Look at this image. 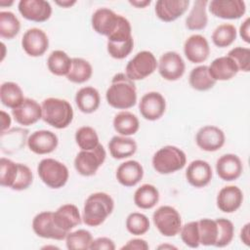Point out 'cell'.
I'll return each mask as SVG.
<instances>
[{
    "mask_svg": "<svg viewBox=\"0 0 250 250\" xmlns=\"http://www.w3.org/2000/svg\"><path fill=\"white\" fill-rule=\"evenodd\" d=\"M18 9L22 18L34 22H44L52 15V6L45 0H21Z\"/></svg>",
    "mask_w": 250,
    "mask_h": 250,
    "instance_id": "9a60e30c",
    "label": "cell"
},
{
    "mask_svg": "<svg viewBox=\"0 0 250 250\" xmlns=\"http://www.w3.org/2000/svg\"><path fill=\"white\" fill-rule=\"evenodd\" d=\"M243 171L241 159L233 153H227L218 158L216 172L220 179L226 182L237 180Z\"/></svg>",
    "mask_w": 250,
    "mask_h": 250,
    "instance_id": "44dd1931",
    "label": "cell"
},
{
    "mask_svg": "<svg viewBox=\"0 0 250 250\" xmlns=\"http://www.w3.org/2000/svg\"><path fill=\"white\" fill-rule=\"evenodd\" d=\"M92 233L84 229L69 231L65 236V245L68 250H86L90 249L93 241Z\"/></svg>",
    "mask_w": 250,
    "mask_h": 250,
    "instance_id": "74e56055",
    "label": "cell"
},
{
    "mask_svg": "<svg viewBox=\"0 0 250 250\" xmlns=\"http://www.w3.org/2000/svg\"><path fill=\"white\" fill-rule=\"evenodd\" d=\"M152 221L157 230L167 237L176 236L183 226L180 213L169 205L158 207L152 214Z\"/></svg>",
    "mask_w": 250,
    "mask_h": 250,
    "instance_id": "52a82bcc",
    "label": "cell"
},
{
    "mask_svg": "<svg viewBox=\"0 0 250 250\" xmlns=\"http://www.w3.org/2000/svg\"><path fill=\"white\" fill-rule=\"evenodd\" d=\"M137 88L135 82L125 73H117L105 92L107 104L116 109H128L137 103Z\"/></svg>",
    "mask_w": 250,
    "mask_h": 250,
    "instance_id": "6da1fadb",
    "label": "cell"
},
{
    "mask_svg": "<svg viewBox=\"0 0 250 250\" xmlns=\"http://www.w3.org/2000/svg\"><path fill=\"white\" fill-rule=\"evenodd\" d=\"M216 222L218 224V238L215 247H226L233 239L234 226L231 221L226 218L216 219Z\"/></svg>",
    "mask_w": 250,
    "mask_h": 250,
    "instance_id": "f6af8a7d",
    "label": "cell"
},
{
    "mask_svg": "<svg viewBox=\"0 0 250 250\" xmlns=\"http://www.w3.org/2000/svg\"><path fill=\"white\" fill-rule=\"evenodd\" d=\"M26 144L33 153L42 155L53 152L59 145V139L52 131L38 130L28 136Z\"/></svg>",
    "mask_w": 250,
    "mask_h": 250,
    "instance_id": "e0dca14e",
    "label": "cell"
},
{
    "mask_svg": "<svg viewBox=\"0 0 250 250\" xmlns=\"http://www.w3.org/2000/svg\"><path fill=\"white\" fill-rule=\"evenodd\" d=\"M37 173L40 180L49 188L57 189L62 188L68 180L69 172L67 167L61 161L54 158H44L37 166Z\"/></svg>",
    "mask_w": 250,
    "mask_h": 250,
    "instance_id": "8992f818",
    "label": "cell"
},
{
    "mask_svg": "<svg viewBox=\"0 0 250 250\" xmlns=\"http://www.w3.org/2000/svg\"><path fill=\"white\" fill-rule=\"evenodd\" d=\"M12 115L18 124L30 126L42 119V107L35 100L25 98L18 107L12 109Z\"/></svg>",
    "mask_w": 250,
    "mask_h": 250,
    "instance_id": "d6986e66",
    "label": "cell"
},
{
    "mask_svg": "<svg viewBox=\"0 0 250 250\" xmlns=\"http://www.w3.org/2000/svg\"><path fill=\"white\" fill-rule=\"evenodd\" d=\"M24 99L23 92L19 84L11 81L2 83L0 87V101L4 106L14 109L18 107Z\"/></svg>",
    "mask_w": 250,
    "mask_h": 250,
    "instance_id": "d6a6232c",
    "label": "cell"
},
{
    "mask_svg": "<svg viewBox=\"0 0 250 250\" xmlns=\"http://www.w3.org/2000/svg\"><path fill=\"white\" fill-rule=\"evenodd\" d=\"M75 104L78 109L86 114L95 112L101 104L99 91L91 86L80 88L75 95Z\"/></svg>",
    "mask_w": 250,
    "mask_h": 250,
    "instance_id": "83f0119b",
    "label": "cell"
},
{
    "mask_svg": "<svg viewBox=\"0 0 250 250\" xmlns=\"http://www.w3.org/2000/svg\"><path fill=\"white\" fill-rule=\"evenodd\" d=\"M139 110L146 120H158L166 110V101L159 92H148L142 97L139 104Z\"/></svg>",
    "mask_w": 250,
    "mask_h": 250,
    "instance_id": "5bb4252c",
    "label": "cell"
},
{
    "mask_svg": "<svg viewBox=\"0 0 250 250\" xmlns=\"http://www.w3.org/2000/svg\"><path fill=\"white\" fill-rule=\"evenodd\" d=\"M129 3L133 6H135L136 8H145V7L148 6L151 3V1L150 0H141V1L140 0H133V1L130 0Z\"/></svg>",
    "mask_w": 250,
    "mask_h": 250,
    "instance_id": "11a10c76",
    "label": "cell"
},
{
    "mask_svg": "<svg viewBox=\"0 0 250 250\" xmlns=\"http://www.w3.org/2000/svg\"><path fill=\"white\" fill-rule=\"evenodd\" d=\"M106 158V151L103 145L93 149L80 150L74 158V168L84 177H91L97 173Z\"/></svg>",
    "mask_w": 250,
    "mask_h": 250,
    "instance_id": "ba28073f",
    "label": "cell"
},
{
    "mask_svg": "<svg viewBox=\"0 0 250 250\" xmlns=\"http://www.w3.org/2000/svg\"><path fill=\"white\" fill-rule=\"evenodd\" d=\"M127 230L133 235H143L148 231L150 223L148 218L139 212L130 213L126 218L125 223Z\"/></svg>",
    "mask_w": 250,
    "mask_h": 250,
    "instance_id": "ee69618b",
    "label": "cell"
},
{
    "mask_svg": "<svg viewBox=\"0 0 250 250\" xmlns=\"http://www.w3.org/2000/svg\"><path fill=\"white\" fill-rule=\"evenodd\" d=\"M93 74L91 63L82 58H72V63L69 72L66 75L68 81L76 84L87 82Z\"/></svg>",
    "mask_w": 250,
    "mask_h": 250,
    "instance_id": "8d00e7d4",
    "label": "cell"
},
{
    "mask_svg": "<svg viewBox=\"0 0 250 250\" xmlns=\"http://www.w3.org/2000/svg\"><path fill=\"white\" fill-rule=\"evenodd\" d=\"M187 163V155L178 146H165L159 148L152 156L153 169L162 175L172 174L182 170Z\"/></svg>",
    "mask_w": 250,
    "mask_h": 250,
    "instance_id": "5b68a950",
    "label": "cell"
},
{
    "mask_svg": "<svg viewBox=\"0 0 250 250\" xmlns=\"http://www.w3.org/2000/svg\"><path fill=\"white\" fill-rule=\"evenodd\" d=\"M208 4L210 13L223 20H237L246 12L245 2L241 0H213Z\"/></svg>",
    "mask_w": 250,
    "mask_h": 250,
    "instance_id": "2e32d148",
    "label": "cell"
},
{
    "mask_svg": "<svg viewBox=\"0 0 250 250\" xmlns=\"http://www.w3.org/2000/svg\"><path fill=\"white\" fill-rule=\"evenodd\" d=\"M237 31L233 24L222 23L214 29L211 38L215 46L219 48H226L235 41Z\"/></svg>",
    "mask_w": 250,
    "mask_h": 250,
    "instance_id": "f35d334b",
    "label": "cell"
},
{
    "mask_svg": "<svg viewBox=\"0 0 250 250\" xmlns=\"http://www.w3.org/2000/svg\"><path fill=\"white\" fill-rule=\"evenodd\" d=\"M19 174V163L13 160L1 157L0 159V185L4 188H10L14 186Z\"/></svg>",
    "mask_w": 250,
    "mask_h": 250,
    "instance_id": "7bdbcfd3",
    "label": "cell"
},
{
    "mask_svg": "<svg viewBox=\"0 0 250 250\" xmlns=\"http://www.w3.org/2000/svg\"><path fill=\"white\" fill-rule=\"evenodd\" d=\"M91 250H114L115 244L112 239L105 236H101L96 239H93L91 246Z\"/></svg>",
    "mask_w": 250,
    "mask_h": 250,
    "instance_id": "681fc988",
    "label": "cell"
},
{
    "mask_svg": "<svg viewBox=\"0 0 250 250\" xmlns=\"http://www.w3.org/2000/svg\"><path fill=\"white\" fill-rule=\"evenodd\" d=\"M55 3L62 8H70L71 6L76 4V1L75 0H57Z\"/></svg>",
    "mask_w": 250,
    "mask_h": 250,
    "instance_id": "9f6ffc18",
    "label": "cell"
},
{
    "mask_svg": "<svg viewBox=\"0 0 250 250\" xmlns=\"http://www.w3.org/2000/svg\"><path fill=\"white\" fill-rule=\"evenodd\" d=\"M1 45H2V47H3V50H5V45H4V43H2ZM4 56H5V52L3 51V54H2V59H1V60H3V59H4Z\"/></svg>",
    "mask_w": 250,
    "mask_h": 250,
    "instance_id": "91938a15",
    "label": "cell"
},
{
    "mask_svg": "<svg viewBox=\"0 0 250 250\" xmlns=\"http://www.w3.org/2000/svg\"><path fill=\"white\" fill-rule=\"evenodd\" d=\"M188 83L192 89L203 92L212 89L216 81L210 75L208 65L203 64L191 69L188 76Z\"/></svg>",
    "mask_w": 250,
    "mask_h": 250,
    "instance_id": "d590c367",
    "label": "cell"
},
{
    "mask_svg": "<svg viewBox=\"0 0 250 250\" xmlns=\"http://www.w3.org/2000/svg\"><path fill=\"white\" fill-rule=\"evenodd\" d=\"M159 201V191L151 184H144L134 193V203L140 209H151Z\"/></svg>",
    "mask_w": 250,
    "mask_h": 250,
    "instance_id": "4dcf8cb0",
    "label": "cell"
},
{
    "mask_svg": "<svg viewBox=\"0 0 250 250\" xmlns=\"http://www.w3.org/2000/svg\"><path fill=\"white\" fill-rule=\"evenodd\" d=\"M114 209V200L106 192H95L85 200L82 221L88 227L101 226Z\"/></svg>",
    "mask_w": 250,
    "mask_h": 250,
    "instance_id": "7a4b0ae2",
    "label": "cell"
},
{
    "mask_svg": "<svg viewBox=\"0 0 250 250\" xmlns=\"http://www.w3.org/2000/svg\"><path fill=\"white\" fill-rule=\"evenodd\" d=\"M213 172L210 164L201 159L191 161L186 170L188 183L197 188L206 187L212 180Z\"/></svg>",
    "mask_w": 250,
    "mask_h": 250,
    "instance_id": "7402d4cb",
    "label": "cell"
},
{
    "mask_svg": "<svg viewBox=\"0 0 250 250\" xmlns=\"http://www.w3.org/2000/svg\"><path fill=\"white\" fill-rule=\"evenodd\" d=\"M0 117H1V132H5L9 130L10 125L12 123V119L10 114L4 110L0 111Z\"/></svg>",
    "mask_w": 250,
    "mask_h": 250,
    "instance_id": "f5cc1de1",
    "label": "cell"
},
{
    "mask_svg": "<svg viewBox=\"0 0 250 250\" xmlns=\"http://www.w3.org/2000/svg\"><path fill=\"white\" fill-rule=\"evenodd\" d=\"M166 248H170V249H176V247L175 246H173V245H160V246H158V249H166Z\"/></svg>",
    "mask_w": 250,
    "mask_h": 250,
    "instance_id": "680465c9",
    "label": "cell"
},
{
    "mask_svg": "<svg viewBox=\"0 0 250 250\" xmlns=\"http://www.w3.org/2000/svg\"><path fill=\"white\" fill-rule=\"evenodd\" d=\"M21 30V22L17 16L10 11L0 12V36L5 39H13Z\"/></svg>",
    "mask_w": 250,
    "mask_h": 250,
    "instance_id": "60d3db41",
    "label": "cell"
},
{
    "mask_svg": "<svg viewBox=\"0 0 250 250\" xmlns=\"http://www.w3.org/2000/svg\"><path fill=\"white\" fill-rule=\"evenodd\" d=\"M27 135L28 130L22 128H13L1 132V142L7 141V143H1L2 150L7 153H11V149L13 152L20 150L24 146V142L27 141Z\"/></svg>",
    "mask_w": 250,
    "mask_h": 250,
    "instance_id": "836d02e7",
    "label": "cell"
},
{
    "mask_svg": "<svg viewBox=\"0 0 250 250\" xmlns=\"http://www.w3.org/2000/svg\"><path fill=\"white\" fill-rule=\"evenodd\" d=\"M115 177L120 185L126 188L135 187L144 177V168L137 160H127L117 167Z\"/></svg>",
    "mask_w": 250,
    "mask_h": 250,
    "instance_id": "484cf974",
    "label": "cell"
},
{
    "mask_svg": "<svg viewBox=\"0 0 250 250\" xmlns=\"http://www.w3.org/2000/svg\"><path fill=\"white\" fill-rule=\"evenodd\" d=\"M239 35L244 42L250 43V19L249 18H246V20L241 23L239 27Z\"/></svg>",
    "mask_w": 250,
    "mask_h": 250,
    "instance_id": "816d5d0a",
    "label": "cell"
},
{
    "mask_svg": "<svg viewBox=\"0 0 250 250\" xmlns=\"http://www.w3.org/2000/svg\"><path fill=\"white\" fill-rule=\"evenodd\" d=\"M112 125L119 135L126 137L135 135L140 129V121L138 117L127 110H122L115 114Z\"/></svg>",
    "mask_w": 250,
    "mask_h": 250,
    "instance_id": "f546056e",
    "label": "cell"
},
{
    "mask_svg": "<svg viewBox=\"0 0 250 250\" xmlns=\"http://www.w3.org/2000/svg\"><path fill=\"white\" fill-rule=\"evenodd\" d=\"M208 1L197 0L194 1L193 6L186 19V27L189 30H202L207 26L208 16L206 13V6Z\"/></svg>",
    "mask_w": 250,
    "mask_h": 250,
    "instance_id": "1f68e13d",
    "label": "cell"
},
{
    "mask_svg": "<svg viewBox=\"0 0 250 250\" xmlns=\"http://www.w3.org/2000/svg\"><path fill=\"white\" fill-rule=\"evenodd\" d=\"M233 60L239 71L248 72L250 70V49L246 47H235L229 51L228 55Z\"/></svg>",
    "mask_w": 250,
    "mask_h": 250,
    "instance_id": "7dc6e473",
    "label": "cell"
},
{
    "mask_svg": "<svg viewBox=\"0 0 250 250\" xmlns=\"http://www.w3.org/2000/svg\"><path fill=\"white\" fill-rule=\"evenodd\" d=\"M149 248L148 243L143 239V238H133L127 241L126 244H124L121 249L124 250H147Z\"/></svg>",
    "mask_w": 250,
    "mask_h": 250,
    "instance_id": "f907efd6",
    "label": "cell"
},
{
    "mask_svg": "<svg viewBox=\"0 0 250 250\" xmlns=\"http://www.w3.org/2000/svg\"><path fill=\"white\" fill-rule=\"evenodd\" d=\"M33 182V174L30 168L22 163H19V174L17 180L12 187L13 190H24L28 188Z\"/></svg>",
    "mask_w": 250,
    "mask_h": 250,
    "instance_id": "c3c4849f",
    "label": "cell"
},
{
    "mask_svg": "<svg viewBox=\"0 0 250 250\" xmlns=\"http://www.w3.org/2000/svg\"><path fill=\"white\" fill-rule=\"evenodd\" d=\"M208 69L210 75L216 82L230 80L239 71L233 60L229 56L216 58L208 65Z\"/></svg>",
    "mask_w": 250,
    "mask_h": 250,
    "instance_id": "4316f807",
    "label": "cell"
},
{
    "mask_svg": "<svg viewBox=\"0 0 250 250\" xmlns=\"http://www.w3.org/2000/svg\"><path fill=\"white\" fill-rule=\"evenodd\" d=\"M188 5V0H158L155 3L154 11L160 21L171 22L182 17Z\"/></svg>",
    "mask_w": 250,
    "mask_h": 250,
    "instance_id": "603a6c76",
    "label": "cell"
},
{
    "mask_svg": "<svg viewBox=\"0 0 250 250\" xmlns=\"http://www.w3.org/2000/svg\"><path fill=\"white\" fill-rule=\"evenodd\" d=\"M72 59L62 50L53 51L47 59L49 71L57 76H66L70 70Z\"/></svg>",
    "mask_w": 250,
    "mask_h": 250,
    "instance_id": "e575fe53",
    "label": "cell"
},
{
    "mask_svg": "<svg viewBox=\"0 0 250 250\" xmlns=\"http://www.w3.org/2000/svg\"><path fill=\"white\" fill-rule=\"evenodd\" d=\"M13 1H10V2H4V0H1L0 1V5L2 6V7H4V6H11V5H13Z\"/></svg>",
    "mask_w": 250,
    "mask_h": 250,
    "instance_id": "6f0895ef",
    "label": "cell"
},
{
    "mask_svg": "<svg viewBox=\"0 0 250 250\" xmlns=\"http://www.w3.org/2000/svg\"><path fill=\"white\" fill-rule=\"evenodd\" d=\"M42 120L56 129L66 128L73 120V109L69 102L59 98H47L42 104Z\"/></svg>",
    "mask_w": 250,
    "mask_h": 250,
    "instance_id": "3957f363",
    "label": "cell"
},
{
    "mask_svg": "<svg viewBox=\"0 0 250 250\" xmlns=\"http://www.w3.org/2000/svg\"><path fill=\"white\" fill-rule=\"evenodd\" d=\"M249 229H250V224L247 223L240 229V240L246 246L250 245V230H249Z\"/></svg>",
    "mask_w": 250,
    "mask_h": 250,
    "instance_id": "db71d44e",
    "label": "cell"
},
{
    "mask_svg": "<svg viewBox=\"0 0 250 250\" xmlns=\"http://www.w3.org/2000/svg\"><path fill=\"white\" fill-rule=\"evenodd\" d=\"M137 143L130 137L113 136L108 143L110 155L114 159H124L132 156L137 151Z\"/></svg>",
    "mask_w": 250,
    "mask_h": 250,
    "instance_id": "f1b7e54d",
    "label": "cell"
},
{
    "mask_svg": "<svg viewBox=\"0 0 250 250\" xmlns=\"http://www.w3.org/2000/svg\"><path fill=\"white\" fill-rule=\"evenodd\" d=\"M182 241L190 248H197L200 245L197 221H192L182 226L180 230Z\"/></svg>",
    "mask_w": 250,
    "mask_h": 250,
    "instance_id": "bcb514c9",
    "label": "cell"
},
{
    "mask_svg": "<svg viewBox=\"0 0 250 250\" xmlns=\"http://www.w3.org/2000/svg\"><path fill=\"white\" fill-rule=\"evenodd\" d=\"M157 68L163 79L167 81H176L184 75L186 63L180 54L174 51H169L161 55Z\"/></svg>",
    "mask_w": 250,
    "mask_h": 250,
    "instance_id": "30bf717a",
    "label": "cell"
},
{
    "mask_svg": "<svg viewBox=\"0 0 250 250\" xmlns=\"http://www.w3.org/2000/svg\"><path fill=\"white\" fill-rule=\"evenodd\" d=\"M157 64L158 62L151 52L141 51L127 62L125 74L133 81L143 80L156 70Z\"/></svg>",
    "mask_w": 250,
    "mask_h": 250,
    "instance_id": "9c48e42d",
    "label": "cell"
},
{
    "mask_svg": "<svg viewBox=\"0 0 250 250\" xmlns=\"http://www.w3.org/2000/svg\"><path fill=\"white\" fill-rule=\"evenodd\" d=\"M120 15L108 8L97 9L91 18V23L94 31L100 35L108 37L117 27Z\"/></svg>",
    "mask_w": 250,
    "mask_h": 250,
    "instance_id": "ac0fdd59",
    "label": "cell"
},
{
    "mask_svg": "<svg viewBox=\"0 0 250 250\" xmlns=\"http://www.w3.org/2000/svg\"><path fill=\"white\" fill-rule=\"evenodd\" d=\"M133 48L134 39L131 23L125 17L120 16L116 29L107 37V53L113 59L123 60L131 54Z\"/></svg>",
    "mask_w": 250,
    "mask_h": 250,
    "instance_id": "277c9868",
    "label": "cell"
},
{
    "mask_svg": "<svg viewBox=\"0 0 250 250\" xmlns=\"http://www.w3.org/2000/svg\"><path fill=\"white\" fill-rule=\"evenodd\" d=\"M243 202V192L236 186H227L220 189L216 204L224 213H233L238 210Z\"/></svg>",
    "mask_w": 250,
    "mask_h": 250,
    "instance_id": "d4e9b609",
    "label": "cell"
},
{
    "mask_svg": "<svg viewBox=\"0 0 250 250\" xmlns=\"http://www.w3.org/2000/svg\"><path fill=\"white\" fill-rule=\"evenodd\" d=\"M184 54L192 63L205 62L210 55V47L207 39L201 34L190 35L184 43Z\"/></svg>",
    "mask_w": 250,
    "mask_h": 250,
    "instance_id": "ffe728a7",
    "label": "cell"
},
{
    "mask_svg": "<svg viewBox=\"0 0 250 250\" xmlns=\"http://www.w3.org/2000/svg\"><path fill=\"white\" fill-rule=\"evenodd\" d=\"M21 47L29 57H41L49 48V38L42 29L32 27L23 33Z\"/></svg>",
    "mask_w": 250,
    "mask_h": 250,
    "instance_id": "4fadbf2b",
    "label": "cell"
},
{
    "mask_svg": "<svg viewBox=\"0 0 250 250\" xmlns=\"http://www.w3.org/2000/svg\"><path fill=\"white\" fill-rule=\"evenodd\" d=\"M32 229L37 236L46 239L63 240L67 234L56 226L51 211L38 213L32 220Z\"/></svg>",
    "mask_w": 250,
    "mask_h": 250,
    "instance_id": "8fae6325",
    "label": "cell"
},
{
    "mask_svg": "<svg viewBox=\"0 0 250 250\" xmlns=\"http://www.w3.org/2000/svg\"><path fill=\"white\" fill-rule=\"evenodd\" d=\"M200 245L215 246L218 238V224L216 220L203 218L197 221Z\"/></svg>",
    "mask_w": 250,
    "mask_h": 250,
    "instance_id": "ab89813d",
    "label": "cell"
},
{
    "mask_svg": "<svg viewBox=\"0 0 250 250\" xmlns=\"http://www.w3.org/2000/svg\"><path fill=\"white\" fill-rule=\"evenodd\" d=\"M225 142L226 136L224 131L214 125L201 127L195 135V143L197 146L208 152L219 150L223 147Z\"/></svg>",
    "mask_w": 250,
    "mask_h": 250,
    "instance_id": "7c38bea8",
    "label": "cell"
},
{
    "mask_svg": "<svg viewBox=\"0 0 250 250\" xmlns=\"http://www.w3.org/2000/svg\"><path fill=\"white\" fill-rule=\"evenodd\" d=\"M53 218L56 226L67 233L82 222L79 209L76 205L70 203L60 206L53 212Z\"/></svg>",
    "mask_w": 250,
    "mask_h": 250,
    "instance_id": "cb8c5ba5",
    "label": "cell"
},
{
    "mask_svg": "<svg viewBox=\"0 0 250 250\" xmlns=\"http://www.w3.org/2000/svg\"><path fill=\"white\" fill-rule=\"evenodd\" d=\"M75 142L82 150L93 149L100 145L96 130L90 126H82L76 130Z\"/></svg>",
    "mask_w": 250,
    "mask_h": 250,
    "instance_id": "b9f144b4",
    "label": "cell"
}]
</instances>
